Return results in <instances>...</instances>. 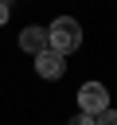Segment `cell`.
<instances>
[{"label": "cell", "instance_id": "cell-3", "mask_svg": "<svg viewBox=\"0 0 117 125\" xmlns=\"http://www.w3.org/2000/svg\"><path fill=\"white\" fill-rule=\"evenodd\" d=\"M35 70H39V78H62L66 74V59L47 47L43 55H35Z\"/></svg>", "mask_w": 117, "mask_h": 125}, {"label": "cell", "instance_id": "cell-1", "mask_svg": "<svg viewBox=\"0 0 117 125\" xmlns=\"http://www.w3.org/2000/svg\"><path fill=\"white\" fill-rule=\"evenodd\" d=\"M47 47H51V51H58L62 59H66V55H74V51L82 47V23H78L74 16H58V20L47 27Z\"/></svg>", "mask_w": 117, "mask_h": 125}, {"label": "cell", "instance_id": "cell-5", "mask_svg": "<svg viewBox=\"0 0 117 125\" xmlns=\"http://www.w3.org/2000/svg\"><path fill=\"white\" fill-rule=\"evenodd\" d=\"M94 125H117V109L109 105V109H101L98 117H94Z\"/></svg>", "mask_w": 117, "mask_h": 125}, {"label": "cell", "instance_id": "cell-7", "mask_svg": "<svg viewBox=\"0 0 117 125\" xmlns=\"http://www.w3.org/2000/svg\"><path fill=\"white\" fill-rule=\"evenodd\" d=\"M8 16H12V8H8V0H0V23H8Z\"/></svg>", "mask_w": 117, "mask_h": 125}, {"label": "cell", "instance_id": "cell-6", "mask_svg": "<svg viewBox=\"0 0 117 125\" xmlns=\"http://www.w3.org/2000/svg\"><path fill=\"white\" fill-rule=\"evenodd\" d=\"M66 125H94V117H90V113H74Z\"/></svg>", "mask_w": 117, "mask_h": 125}, {"label": "cell", "instance_id": "cell-2", "mask_svg": "<svg viewBox=\"0 0 117 125\" xmlns=\"http://www.w3.org/2000/svg\"><path fill=\"white\" fill-rule=\"evenodd\" d=\"M101 109H109V90H105L101 82H82V86H78V113L98 117Z\"/></svg>", "mask_w": 117, "mask_h": 125}, {"label": "cell", "instance_id": "cell-4", "mask_svg": "<svg viewBox=\"0 0 117 125\" xmlns=\"http://www.w3.org/2000/svg\"><path fill=\"white\" fill-rule=\"evenodd\" d=\"M20 47L27 55H43L47 51V27H23L20 31Z\"/></svg>", "mask_w": 117, "mask_h": 125}]
</instances>
